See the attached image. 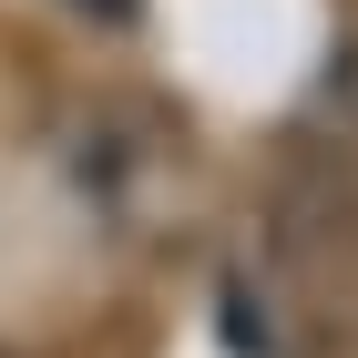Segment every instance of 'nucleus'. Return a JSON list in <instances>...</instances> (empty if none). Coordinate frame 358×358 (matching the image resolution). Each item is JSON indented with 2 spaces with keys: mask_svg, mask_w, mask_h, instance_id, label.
<instances>
[{
  "mask_svg": "<svg viewBox=\"0 0 358 358\" xmlns=\"http://www.w3.org/2000/svg\"><path fill=\"white\" fill-rule=\"evenodd\" d=\"M52 164H62V185H72V205L134 225V215H154V194H164L174 143H164V123H154L143 103H83L72 123H62Z\"/></svg>",
  "mask_w": 358,
  "mask_h": 358,
  "instance_id": "f257e3e1",
  "label": "nucleus"
},
{
  "mask_svg": "<svg viewBox=\"0 0 358 358\" xmlns=\"http://www.w3.org/2000/svg\"><path fill=\"white\" fill-rule=\"evenodd\" d=\"M92 10H123V0H92Z\"/></svg>",
  "mask_w": 358,
  "mask_h": 358,
  "instance_id": "f03ea898",
  "label": "nucleus"
}]
</instances>
